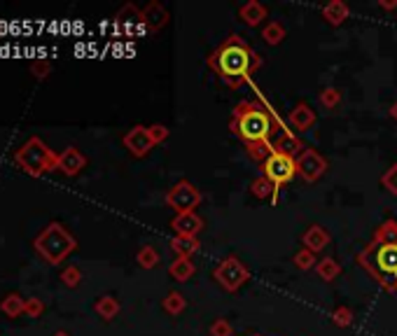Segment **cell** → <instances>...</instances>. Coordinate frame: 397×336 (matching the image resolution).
<instances>
[{
  "instance_id": "1",
  "label": "cell",
  "mask_w": 397,
  "mask_h": 336,
  "mask_svg": "<svg viewBox=\"0 0 397 336\" xmlns=\"http://www.w3.org/2000/svg\"><path fill=\"white\" fill-rule=\"evenodd\" d=\"M262 58L250 49L248 42H243L238 35H229L220 47L208 56V65L220 75V80L227 82V87L236 89L250 80V75L259 68Z\"/></svg>"
},
{
  "instance_id": "2",
  "label": "cell",
  "mask_w": 397,
  "mask_h": 336,
  "mask_svg": "<svg viewBox=\"0 0 397 336\" xmlns=\"http://www.w3.org/2000/svg\"><path fill=\"white\" fill-rule=\"evenodd\" d=\"M229 129L238 136V141L245 143V147L252 150L271 145V138L276 134V122L262 103H238L234 108Z\"/></svg>"
},
{
  "instance_id": "3",
  "label": "cell",
  "mask_w": 397,
  "mask_h": 336,
  "mask_svg": "<svg viewBox=\"0 0 397 336\" xmlns=\"http://www.w3.org/2000/svg\"><path fill=\"white\" fill-rule=\"evenodd\" d=\"M357 262L367 269L369 275L386 287L388 292H397V243H369L362 250Z\"/></svg>"
},
{
  "instance_id": "4",
  "label": "cell",
  "mask_w": 397,
  "mask_h": 336,
  "mask_svg": "<svg viewBox=\"0 0 397 336\" xmlns=\"http://www.w3.org/2000/svg\"><path fill=\"white\" fill-rule=\"evenodd\" d=\"M33 246H35L38 253L49 262V264H58V262H63L70 253H73V250L77 248V243H75L73 236L61 227V224L51 222L49 227H44L42 232L38 234Z\"/></svg>"
},
{
  "instance_id": "5",
  "label": "cell",
  "mask_w": 397,
  "mask_h": 336,
  "mask_svg": "<svg viewBox=\"0 0 397 336\" xmlns=\"http://www.w3.org/2000/svg\"><path fill=\"white\" fill-rule=\"evenodd\" d=\"M17 163L22 166L29 175H42L47 170H54L58 163V154H54L51 150L44 145L40 138H31L29 143H24L15 154Z\"/></svg>"
},
{
  "instance_id": "6",
  "label": "cell",
  "mask_w": 397,
  "mask_h": 336,
  "mask_svg": "<svg viewBox=\"0 0 397 336\" xmlns=\"http://www.w3.org/2000/svg\"><path fill=\"white\" fill-rule=\"evenodd\" d=\"M213 275H216V280L220 282V287H225L227 292H236V289L243 287V282L248 280V269H245V264L236 255H229L220 262Z\"/></svg>"
},
{
  "instance_id": "7",
  "label": "cell",
  "mask_w": 397,
  "mask_h": 336,
  "mask_svg": "<svg viewBox=\"0 0 397 336\" xmlns=\"http://www.w3.org/2000/svg\"><path fill=\"white\" fill-rule=\"evenodd\" d=\"M166 203L171 206L175 213H194V208L201 203V192L194 187L192 182L180 180L178 184H173L171 192L166 194Z\"/></svg>"
},
{
  "instance_id": "8",
  "label": "cell",
  "mask_w": 397,
  "mask_h": 336,
  "mask_svg": "<svg viewBox=\"0 0 397 336\" xmlns=\"http://www.w3.org/2000/svg\"><path fill=\"white\" fill-rule=\"evenodd\" d=\"M295 163H297V175L307 182L321 180V177L325 175V170H327V161H325V157L321 152H316L314 147H304L302 154L295 159Z\"/></svg>"
},
{
  "instance_id": "9",
  "label": "cell",
  "mask_w": 397,
  "mask_h": 336,
  "mask_svg": "<svg viewBox=\"0 0 397 336\" xmlns=\"http://www.w3.org/2000/svg\"><path fill=\"white\" fill-rule=\"evenodd\" d=\"M262 166H264V175L269 177L276 187H283V184H288L292 177L297 175L295 159H292V157H285V154H271Z\"/></svg>"
},
{
  "instance_id": "10",
  "label": "cell",
  "mask_w": 397,
  "mask_h": 336,
  "mask_svg": "<svg viewBox=\"0 0 397 336\" xmlns=\"http://www.w3.org/2000/svg\"><path fill=\"white\" fill-rule=\"evenodd\" d=\"M124 145L133 157H145L149 150L154 147V141H152V136H149V129L138 124V127H133L124 136Z\"/></svg>"
},
{
  "instance_id": "11",
  "label": "cell",
  "mask_w": 397,
  "mask_h": 336,
  "mask_svg": "<svg viewBox=\"0 0 397 336\" xmlns=\"http://www.w3.org/2000/svg\"><path fill=\"white\" fill-rule=\"evenodd\" d=\"M271 150H273V154H285V157L297 159L304 147H302V143L290 134V131L276 129V134H273V138H271Z\"/></svg>"
},
{
  "instance_id": "12",
  "label": "cell",
  "mask_w": 397,
  "mask_h": 336,
  "mask_svg": "<svg viewBox=\"0 0 397 336\" xmlns=\"http://www.w3.org/2000/svg\"><path fill=\"white\" fill-rule=\"evenodd\" d=\"M175 236H190V239H197V234L204 229V220L197 213H182L175 215L171 222Z\"/></svg>"
},
{
  "instance_id": "13",
  "label": "cell",
  "mask_w": 397,
  "mask_h": 336,
  "mask_svg": "<svg viewBox=\"0 0 397 336\" xmlns=\"http://www.w3.org/2000/svg\"><path fill=\"white\" fill-rule=\"evenodd\" d=\"M84 166H87V159H84V154L80 152V150L68 147V150H63V152L58 154L56 168L63 170L66 175H77Z\"/></svg>"
},
{
  "instance_id": "14",
  "label": "cell",
  "mask_w": 397,
  "mask_h": 336,
  "mask_svg": "<svg viewBox=\"0 0 397 336\" xmlns=\"http://www.w3.org/2000/svg\"><path fill=\"white\" fill-rule=\"evenodd\" d=\"M302 243L304 248L311 250V253H321V250H325L330 246V232L325 227H321V224H311V227L304 232L302 236Z\"/></svg>"
},
{
  "instance_id": "15",
  "label": "cell",
  "mask_w": 397,
  "mask_h": 336,
  "mask_svg": "<svg viewBox=\"0 0 397 336\" xmlns=\"http://www.w3.org/2000/svg\"><path fill=\"white\" fill-rule=\"evenodd\" d=\"M288 122L295 131H309L316 124V112L311 110L307 103H299L297 108L290 112Z\"/></svg>"
},
{
  "instance_id": "16",
  "label": "cell",
  "mask_w": 397,
  "mask_h": 336,
  "mask_svg": "<svg viewBox=\"0 0 397 336\" xmlns=\"http://www.w3.org/2000/svg\"><path fill=\"white\" fill-rule=\"evenodd\" d=\"M140 19H143V24H145L147 29L159 31V29H164L166 22H168V12L161 8L159 3H149L147 8L140 12Z\"/></svg>"
},
{
  "instance_id": "17",
  "label": "cell",
  "mask_w": 397,
  "mask_h": 336,
  "mask_svg": "<svg viewBox=\"0 0 397 336\" xmlns=\"http://www.w3.org/2000/svg\"><path fill=\"white\" fill-rule=\"evenodd\" d=\"M238 17L248 26H259L266 17H269V10H266L259 0H250V3H245L243 8L238 10Z\"/></svg>"
},
{
  "instance_id": "18",
  "label": "cell",
  "mask_w": 397,
  "mask_h": 336,
  "mask_svg": "<svg viewBox=\"0 0 397 336\" xmlns=\"http://www.w3.org/2000/svg\"><path fill=\"white\" fill-rule=\"evenodd\" d=\"M348 15H350L348 5L341 3V0H332V3L323 8V19L332 26H341L348 19Z\"/></svg>"
},
{
  "instance_id": "19",
  "label": "cell",
  "mask_w": 397,
  "mask_h": 336,
  "mask_svg": "<svg viewBox=\"0 0 397 336\" xmlns=\"http://www.w3.org/2000/svg\"><path fill=\"white\" fill-rule=\"evenodd\" d=\"M194 271H197V266H194V262L187 259V257H175L173 264L168 266V273H171V278L178 280V282L190 280L192 275H194Z\"/></svg>"
},
{
  "instance_id": "20",
  "label": "cell",
  "mask_w": 397,
  "mask_h": 336,
  "mask_svg": "<svg viewBox=\"0 0 397 336\" xmlns=\"http://www.w3.org/2000/svg\"><path fill=\"white\" fill-rule=\"evenodd\" d=\"M171 250L175 253V257H187V259H192V255L199 253V241L190 239V236H175L171 241Z\"/></svg>"
},
{
  "instance_id": "21",
  "label": "cell",
  "mask_w": 397,
  "mask_h": 336,
  "mask_svg": "<svg viewBox=\"0 0 397 336\" xmlns=\"http://www.w3.org/2000/svg\"><path fill=\"white\" fill-rule=\"evenodd\" d=\"M250 192H252V196H257V199H262V201H264V199L273 201V199H276L278 187H276V184H273L266 175H259L257 180L250 182Z\"/></svg>"
},
{
  "instance_id": "22",
  "label": "cell",
  "mask_w": 397,
  "mask_h": 336,
  "mask_svg": "<svg viewBox=\"0 0 397 336\" xmlns=\"http://www.w3.org/2000/svg\"><path fill=\"white\" fill-rule=\"evenodd\" d=\"M316 273H318V278H321V280L332 282V280H337L341 275V264L337 259H332V257H325V259H321L316 264Z\"/></svg>"
},
{
  "instance_id": "23",
  "label": "cell",
  "mask_w": 397,
  "mask_h": 336,
  "mask_svg": "<svg viewBox=\"0 0 397 336\" xmlns=\"http://www.w3.org/2000/svg\"><path fill=\"white\" fill-rule=\"evenodd\" d=\"M94 311L101 315L103 320H113L117 313H120V301L115 299V296H101L99 301L94 304Z\"/></svg>"
},
{
  "instance_id": "24",
  "label": "cell",
  "mask_w": 397,
  "mask_h": 336,
  "mask_svg": "<svg viewBox=\"0 0 397 336\" xmlns=\"http://www.w3.org/2000/svg\"><path fill=\"white\" fill-rule=\"evenodd\" d=\"M285 26L283 24H278V22H269V24H264V29H262V38H264V42L266 45H281L285 40Z\"/></svg>"
},
{
  "instance_id": "25",
  "label": "cell",
  "mask_w": 397,
  "mask_h": 336,
  "mask_svg": "<svg viewBox=\"0 0 397 336\" xmlns=\"http://www.w3.org/2000/svg\"><path fill=\"white\" fill-rule=\"evenodd\" d=\"M26 308V299H22L19 294H8L3 299V304H0V311H3L8 318H17V315H22Z\"/></svg>"
},
{
  "instance_id": "26",
  "label": "cell",
  "mask_w": 397,
  "mask_h": 336,
  "mask_svg": "<svg viewBox=\"0 0 397 336\" xmlns=\"http://www.w3.org/2000/svg\"><path fill=\"white\" fill-rule=\"evenodd\" d=\"M374 243H397V222L395 220H386L376 229L374 234Z\"/></svg>"
},
{
  "instance_id": "27",
  "label": "cell",
  "mask_w": 397,
  "mask_h": 336,
  "mask_svg": "<svg viewBox=\"0 0 397 336\" xmlns=\"http://www.w3.org/2000/svg\"><path fill=\"white\" fill-rule=\"evenodd\" d=\"M164 311L166 313H171V315H180L182 311L187 308V299L182 296L180 292H168L166 294V299H164Z\"/></svg>"
},
{
  "instance_id": "28",
  "label": "cell",
  "mask_w": 397,
  "mask_h": 336,
  "mask_svg": "<svg viewBox=\"0 0 397 336\" xmlns=\"http://www.w3.org/2000/svg\"><path fill=\"white\" fill-rule=\"evenodd\" d=\"M136 262H138L143 269H154L159 264V253L152 246H143L138 250V255H136Z\"/></svg>"
},
{
  "instance_id": "29",
  "label": "cell",
  "mask_w": 397,
  "mask_h": 336,
  "mask_svg": "<svg viewBox=\"0 0 397 336\" xmlns=\"http://www.w3.org/2000/svg\"><path fill=\"white\" fill-rule=\"evenodd\" d=\"M295 266L299 269V271H309V269H316L318 259H316V253H311V250H299V253L295 255Z\"/></svg>"
},
{
  "instance_id": "30",
  "label": "cell",
  "mask_w": 397,
  "mask_h": 336,
  "mask_svg": "<svg viewBox=\"0 0 397 336\" xmlns=\"http://www.w3.org/2000/svg\"><path fill=\"white\" fill-rule=\"evenodd\" d=\"M332 322H334L337 327H348L350 322H353V311H350L348 306H339L332 311Z\"/></svg>"
},
{
  "instance_id": "31",
  "label": "cell",
  "mask_w": 397,
  "mask_h": 336,
  "mask_svg": "<svg viewBox=\"0 0 397 336\" xmlns=\"http://www.w3.org/2000/svg\"><path fill=\"white\" fill-rule=\"evenodd\" d=\"M321 103L325 105V108H337V105L341 103V91L339 89H334V87H327V89H323V94H321Z\"/></svg>"
},
{
  "instance_id": "32",
  "label": "cell",
  "mask_w": 397,
  "mask_h": 336,
  "mask_svg": "<svg viewBox=\"0 0 397 336\" xmlns=\"http://www.w3.org/2000/svg\"><path fill=\"white\" fill-rule=\"evenodd\" d=\"M61 280H63V285H68V287H77V285H80V280H82V271H80V269H77V266H68V269H63Z\"/></svg>"
},
{
  "instance_id": "33",
  "label": "cell",
  "mask_w": 397,
  "mask_h": 336,
  "mask_svg": "<svg viewBox=\"0 0 397 336\" xmlns=\"http://www.w3.org/2000/svg\"><path fill=\"white\" fill-rule=\"evenodd\" d=\"M381 184L388 189L390 194H395V196H397V163H395V166H390V168L386 170V173H383Z\"/></svg>"
},
{
  "instance_id": "34",
  "label": "cell",
  "mask_w": 397,
  "mask_h": 336,
  "mask_svg": "<svg viewBox=\"0 0 397 336\" xmlns=\"http://www.w3.org/2000/svg\"><path fill=\"white\" fill-rule=\"evenodd\" d=\"M232 334H234V329L225 318H218L211 325V336H232Z\"/></svg>"
},
{
  "instance_id": "35",
  "label": "cell",
  "mask_w": 397,
  "mask_h": 336,
  "mask_svg": "<svg viewBox=\"0 0 397 336\" xmlns=\"http://www.w3.org/2000/svg\"><path fill=\"white\" fill-rule=\"evenodd\" d=\"M44 311V304L40 299H26V308H24V313L29 315V318H40Z\"/></svg>"
},
{
  "instance_id": "36",
  "label": "cell",
  "mask_w": 397,
  "mask_h": 336,
  "mask_svg": "<svg viewBox=\"0 0 397 336\" xmlns=\"http://www.w3.org/2000/svg\"><path fill=\"white\" fill-rule=\"evenodd\" d=\"M147 129H149V136H152L154 145L164 143L168 138V129L164 127V124H152V127H147Z\"/></svg>"
},
{
  "instance_id": "37",
  "label": "cell",
  "mask_w": 397,
  "mask_h": 336,
  "mask_svg": "<svg viewBox=\"0 0 397 336\" xmlns=\"http://www.w3.org/2000/svg\"><path fill=\"white\" fill-rule=\"evenodd\" d=\"M31 70H33L35 77H44V75H49V63L47 61H35L33 65H31Z\"/></svg>"
},
{
  "instance_id": "38",
  "label": "cell",
  "mask_w": 397,
  "mask_h": 336,
  "mask_svg": "<svg viewBox=\"0 0 397 336\" xmlns=\"http://www.w3.org/2000/svg\"><path fill=\"white\" fill-rule=\"evenodd\" d=\"M379 8H383V10H395V8H397V0H395V3H386V0H381Z\"/></svg>"
},
{
  "instance_id": "39",
  "label": "cell",
  "mask_w": 397,
  "mask_h": 336,
  "mask_svg": "<svg viewBox=\"0 0 397 336\" xmlns=\"http://www.w3.org/2000/svg\"><path fill=\"white\" fill-rule=\"evenodd\" d=\"M390 117H393V120L397 122V101H395L393 105H390Z\"/></svg>"
},
{
  "instance_id": "40",
  "label": "cell",
  "mask_w": 397,
  "mask_h": 336,
  "mask_svg": "<svg viewBox=\"0 0 397 336\" xmlns=\"http://www.w3.org/2000/svg\"><path fill=\"white\" fill-rule=\"evenodd\" d=\"M54 336H70V334H68V332H56Z\"/></svg>"
}]
</instances>
